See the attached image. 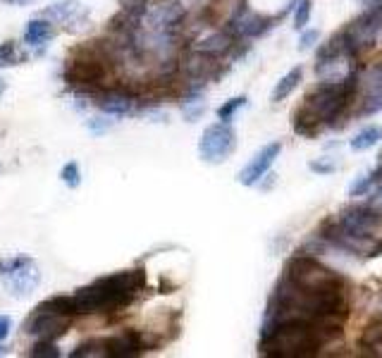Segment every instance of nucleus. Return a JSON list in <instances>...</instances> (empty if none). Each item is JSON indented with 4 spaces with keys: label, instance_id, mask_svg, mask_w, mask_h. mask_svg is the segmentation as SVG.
<instances>
[{
    "label": "nucleus",
    "instance_id": "obj_12",
    "mask_svg": "<svg viewBox=\"0 0 382 358\" xmlns=\"http://www.w3.org/2000/svg\"><path fill=\"white\" fill-rule=\"evenodd\" d=\"M182 113L187 122H196L206 113V101H203V88H189L182 103Z\"/></svg>",
    "mask_w": 382,
    "mask_h": 358
},
{
    "label": "nucleus",
    "instance_id": "obj_15",
    "mask_svg": "<svg viewBox=\"0 0 382 358\" xmlns=\"http://www.w3.org/2000/svg\"><path fill=\"white\" fill-rule=\"evenodd\" d=\"M38 306L48 308V311H56L60 315H67V318H74V315H77L74 296H53V299H46L43 304H38Z\"/></svg>",
    "mask_w": 382,
    "mask_h": 358
},
{
    "label": "nucleus",
    "instance_id": "obj_31",
    "mask_svg": "<svg viewBox=\"0 0 382 358\" xmlns=\"http://www.w3.org/2000/svg\"><path fill=\"white\" fill-rule=\"evenodd\" d=\"M380 172H382V165H380Z\"/></svg>",
    "mask_w": 382,
    "mask_h": 358
},
{
    "label": "nucleus",
    "instance_id": "obj_30",
    "mask_svg": "<svg viewBox=\"0 0 382 358\" xmlns=\"http://www.w3.org/2000/svg\"><path fill=\"white\" fill-rule=\"evenodd\" d=\"M12 3H26V0H12Z\"/></svg>",
    "mask_w": 382,
    "mask_h": 358
},
{
    "label": "nucleus",
    "instance_id": "obj_7",
    "mask_svg": "<svg viewBox=\"0 0 382 358\" xmlns=\"http://www.w3.org/2000/svg\"><path fill=\"white\" fill-rule=\"evenodd\" d=\"M146 349V334L139 329H127L122 334L103 339V356L108 358H132Z\"/></svg>",
    "mask_w": 382,
    "mask_h": 358
},
{
    "label": "nucleus",
    "instance_id": "obj_17",
    "mask_svg": "<svg viewBox=\"0 0 382 358\" xmlns=\"http://www.w3.org/2000/svg\"><path fill=\"white\" fill-rule=\"evenodd\" d=\"M378 184V177H375V172H366V175H361L356 182L351 184L349 189V196L351 198H361V196H368L371 194V189Z\"/></svg>",
    "mask_w": 382,
    "mask_h": 358
},
{
    "label": "nucleus",
    "instance_id": "obj_22",
    "mask_svg": "<svg viewBox=\"0 0 382 358\" xmlns=\"http://www.w3.org/2000/svg\"><path fill=\"white\" fill-rule=\"evenodd\" d=\"M309 19H311V0H299L296 15H294V26L296 29H306Z\"/></svg>",
    "mask_w": 382,
    "mask_h": 358
},
{
    "label": "nucleus",
    "instance_id": "obj_29",
    "mask_svg": "<svg viewBox=\"0 0 382 358\" xmlns=\"http://www.w3.org/2000/svg\"><path fill=\"white\" fill-rule=\"evenodd\" d=\"M3 91H5V81L0 79V96H3Z\"/></svg>",
    "mask_w": 382,
    "mask_h": 358
},
{
    "label": "nucleus",
    "instance_id": "obj_28",
    "mask_svg": "<svg viewBox=\"0 0 382 358\" xmlns=\"http://www.w3.org/2000/svg\"><path fill=\"white\" fill-rule=\"evenodd\" d=\"M8 354V347H3V344H0V356H5Z\"/></svg>",
    "mask_w": 382,
    "mask_h": 358
},
{
    "label": "nucleus",
    "instance_id": "obj_1",
    "mask_svg": "<svg viewBox=\"0 0 382 358\" xmlns=\"http://www.w3.org/2000/svg\"><path fill=\"white\" fill-rule=\"evenodd\" d=\"M143 287H146V272L143 270H125L96 280L74 294L77 315L118 313L120 308L132 304Z\"/></svg>",
    "mask_w": 382,
    "mask_h": 358
},
{
    "label": "nucleus",
    "instance_id": "obj_18",
    "mask_svg": "<svg viewBox=\"0 0 382 358\" xmlns=\"http://www.w3.org/2000/svg\"><path fill=\"white\" fill-rule=\"evenodd\" d=\"M29 356L31 358H58L60 349L56 347V342H51V339H36V344L29 349Z\"/></svg>",
    "mask_w": 382,
    "mask_h": 358
},
{
    "label": "nucleus",
    "instance_id": "obj_8",
    "mask_svg": "<svg viewBox=\"0 0 382 358\" xmlns=\"http://www.w3.org/2000/svg\"><path fill=\"white\" fill-rule=\"evenodd\" d=\"M136 96L132 91H122V88H108L96 98V106L103 110L105 115H115V117H125L132 115L136 110Z\"/></svg>",
    "mask_w": 382,
    "mask_h": 358
},
{
    "label": "nucleus",
    "instance_id": "obj_23",
    "mask_svg": "<svg viewBox=\"0 0 382 358\" xmlns=\"http://www.w3.org/2000/svg\"><path fill=\"white\" fill-rule=\"evenodd\" d=\"M86 127L91 134L100 136V134H105L108 129H113V120H108L105 115H98V117H91V120L86 122Z\"/></svg>",
    "mask_w": 382,
    "mask_h": 358
},
{
    "label": "nucleus",
    "instance_id": "obj_13",
    "mask_svg": "<svg viewBox=\"0 0 382 358\" xmlns=\"http://www.w3.org/2000/svg\"><path fill=\"white\" fill-rule=\"evenodd\" d=\"M301 79H304V67H294V70H289L284 74L282 79L277 81V86H275V91H272V103H279V101H284L286 96H291V91L301 84Z\"/></svg>",
    "mask_w": 382,
    "mask_h": 358
},
{
    "label": "nucleus",
    "instance_id": "obj_6",
    "mask_svg": "<svg viewBox=\"0 0 382 358\" xmlns=\"http://www.w3.org/2000/svg\"><path fill=\"white\" fill-rule=\"evenodd\" d=\"M279 153H282V143H279V141H272V143H268V146H263L247 163V168L237 175V182L242 184V187H256V184L261 182L265 175H268V170L272 168V163L279 158Z\"/></svg>",
    "mask_w": 382,
    "mask_h": 358
},
{
    "label": "nucleus",
    "instance_id": "obj_21",
    "mask_svg": "<svg viewBox=\"0 0 382 358\" xmlns=\"http://www.w3.org/2000/svg\"><path fill=\"white\" fill-rule=\"evenodd\" d=\"M60 179H63V184L65 187H70V189H77L79 184H81V172H79V165L77 163H67L63 172H60Z\"/></svg>",
    "mask_w": 382,
    "mask_h": 358
},
{
    "label": "nucleus",
    "instance_id": "obj_5",
    "mask_svg": "<svg viewBox=\"0 0 382 358\" xmlns=\"http://www.w3.org/2000/svg\"><path fill=\"white\" fill-rule=\"evenodd\" d=\"M70 320L67 315H60L56 311L36 306V311L31 313V318L24 322V332L33 337V339H51L56 342L58 337H63L70 329Z\"/></svg>",
    "mask_w": 382,
    "mask_h": 358
},
{
    "label": "nucleus",
    "instance_id": "obj_4",
    "mask_svg": "<svg viewBox=\"0 0 382 358\" xmlns=\"http://www.w3.org/2000/svg\"><path fill=\"white\" fill-rule=\"evenodd\" d=\"M237 148V132L229 122H215L203 129L201 139H199V155L203 163L210 165H220L227 158L234 153Z\"/></svg>",
    "mask_w": 382,
    "mask_h": 358
},
{
    "label": "nucleus",
    "instance_id": "obj_27",
    "mask_svg": "<svg viewBox=\"0 0 382 358\" xmlns=\"http://www.w3.org/2000/svg\"><path fill=\"white\" fill-rule=\"evenodd\" d=\"M10 329H12V320L8 318V315H0V342L10 334Z\"/></svg>",
    "mask_w": 382,
    "mask_h": 358
},
{
    "label": "nucleus",
    "instance_id": "obj_2",
    "mask_svg": "<svg viewBox=\"0 0 382 358\" xmlns=\"http://www.w3.org/2000/svg\"><path fill=\"white\" fill-rule=\"evenodd\" d=\"M110 65H113V60H110V55H108V51L105 53H100V51L77 53L70 63H67V81L74 86L96 88L105 81Z\"/></svg>",
    "mask_w": 382,
    "mask_h": 358
},
{
    "label": "nucleus",
    "instance_id": "obj_9",
    "mask_svg": "<svg viewBox=\"0 0 382 358\" xmlns=\"http://www.w3.org/2000/svg\"><path fill=\"white\" fill-rule=\"evenodd\" d=\"M268 29H270V19H265L258 15V12H251L247 8L239 10L227 26L229 34H237V36H244V39H256Z\"/></svg>",
    "mask_w": 382,
    "mask_h": 358
},
{
    "label": "nucleus",
    "instance_id": "obj_25",
    "mask_svg": "<svg viewBox=\"0 0 382 358\" xmlns=\"http://www.w3.org/2000/svg\"><path fill=\"white\" fill-rule=\"evenodd\" d=\"M318 39H320V31L318 29H306L301 34V39H299V51H306V48H311Z\"/></svg>",
    "mask_w": 382,
    "mask_h": 358
},
{
    "label": "nucleus",
    "instance_id": "obj_10",
    "mask_svg": "<svg viewBox=\"0 0 382 358\" xmlns=\"http://www.w3.org/2000/svg\"><path fill=\"white\" fill-rule=\"evenodd\" d=\"M232 41H234V39H232V34L227 29H224V31H210L208 36L199 39L191 48H194V51H199V53L210 55V58H217V55L229 51Z\"/></svg>",
    "mask_w": 382,
    "mask_h": 358
},
{
    "label": "nucleus",
    "instance_id": "obj_11",
    "mask_svg": "<svg viewBox=\"0 0 382 358\" xmlns=\"http://www.w3.org/2000/svg\"><path fill=\"white\" fill-rule=\"evenodd\" d=\"M56 36V26H53L51 19H31L24 29V44L29 48H43L48 41Z\"/></svg>",
    "mask_w": 382,
    "mask_h": 358
},
{
    "label": "nucleus",
    "instance_id": "obj_26",
    "mask_svg": "<svg viewBox=\"0 0 382 358\" xmlns=\"http://www.w3.org/2000/svg\"><path fill=\"white\" fill-rule=\"evenodd\" d=\"M366 205H371V208H375V210H380V213H382V182L378 184V187H373V189H371V194H368Z\"/></svg>",
    "mask_w": 382,
    "mask_h": 358
},
{
    "label": "nucleus",
    "instance_id": "obj_16",
    "mask_svg": "<svg viewBox=\"0 0 382 358\" xmlns=\"http://www.w3.org/2000/svg\"><path fill=\"white\" fill-rule=\"evenodd\" d=\"M26 55L19 51V46L15 41H5V44H0V67H10V65H17L22 63Z\"/></svg>",
    "mask_w": 382,
    "mask_h": 358
},
{
    "label": "nucleus",
    "instance_id": "obj_20",
    "mask_svg": "<svg viewBox=\"0 0 382 358\" xmlns=\"http://www.w3.org/2000/svg\"><path fill=\"white\" fill-rule=\"evenodd\" d=\"M72 358H81V356H103V339H88L81 342L77 349L70 354Z\"/></svg>",
    "mask_w": 382,
    "mask_h": 358
},
{
    "label": "nucleus",
    "instance_id": "obj_19",
    "mask_svg": "<svg viewBox=\"0 0 382 358\" xmlns=\"http://www.w3.org/2000/svg\"><path fill=\"white\" fill-rule=\"evenodd\" d=\"M249 103L247 96H237V98H229L227 103H222L220 108H217V117H220L222 122H229L232 117H234L237 110H242L244 106Z\"/></svg>",
    "mask_w": 382,
    "mask_h": 358
},
{
    "label": "nucleus",
    "instance_id": "obj_14",
    "mask_svg": "<svg viewBox=\"0 0 382 358\" xmlns=\"http://www.w3.org/2000/svg\"><path fill=\"white\" fill-rule=\"evenodd\" d=\"M382 141V127L380 125H368L363 127L361 132L353 136V139L349 141V146L351 150H368V148H373V146H378V143Z\"/></svg>",
    "mask_w": 382,
    "mask_h": 358
},
{
    "label": "nucleus",
    "instance_id": "obj_3",
    "mask_svg": "<svg viewBox=\"0 0 382 358\" xmlns=\"http://www.w3.org/2000/svg\"><path fill=\"white\" fill-rule=\"evenodd\" d=\"M0 280H3L8 294L17 296V299H24V296H29L38 287L41 272L36 263L26 256L0 258Z\"/></svg>",
    "mask_w": 382,
    "mask_h": 358
},
{
    "label": "nucleus",
    "instance_id": "obj_24",
    "mask_svg": "<svg viewBox=\"0 0 382 358\" xmlns=\"http://www.w3.org/2000/svg\"><path fill=\"white\" fill-rule=\"evenodd\" d=\"M309 168L313 172H318V175H332V172L337 170V163H332V160H327V158H323V160H313Z\"/></svg>",
    "mask_w": 382,
    "mask_h": 358
}]
</instances>
